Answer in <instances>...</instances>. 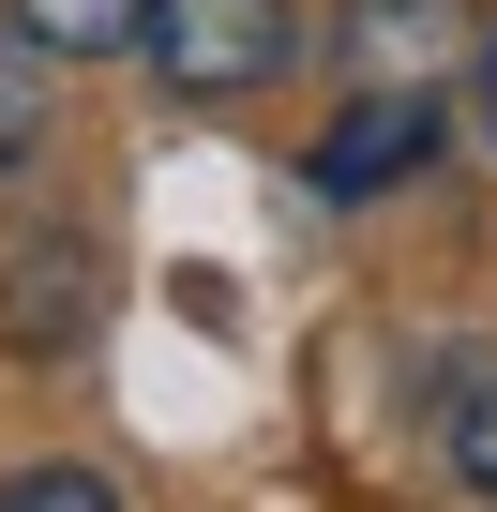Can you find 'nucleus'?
Here are the masks:
<instances>
[{
  "label": "nucleus",
  "mask_w": 497,
  "mask_h": 512,
  "mask_svg": "<svg viewBox=\"0 0 497 512\" xmlns=\"http://www.w3.org/2000/svg\"><path fill=\"white\" fill-rule=\"evenodd\" d=\"M482 136H497V46H482Z\"/></svg>",
  "instance_id": "1a4fd4ad"
},
{
  "label": "nucleus",
  "mask_w": 497,
  "mask_h": 512,
  "mask_svg": "<svg viewBox=\"0 0 497 512\" xmlns=\"http://www.w3.org/2000/svg\"><path fill=\"white\" fill-rule=\"evenodd\" d=\"M452 467H467V497H497V362H482L467 407H452Z\"/></svg>",
  "instance_id": "6e6552de"
},
{
  "label": "nucleus",
  "mask_w": 497,
  "mask_h": 512,
  "mask_svg": "<svg viewBox=\"0 0 497 512\" xmlns=\"http://www.w3.org/2000/svg\"><path fill=\"white\" fill-rule=\"evenodd\" d=\"M407 166H437V91H407V76H377L332 136H317V196H392Z\"/></svg>",
  "instance_id": "f03ea898"
},
{
  "label": "nucleus",
  "mask_w": 497,
  "mask_h": 512,
  "mask_svg": "<svg viewBox=\"0 0 497 512\" xmlns=\"http://www.w3.org/2000/svg\"><path fill=\"white\" fill-rule=\"evenodd\" d=\"M16 31H31L46 61H106V46L151 31V0H16Z\"/></svg>",
  "instance_id": "39448f33"
},
{
  "label": "nucleus",
  "mask_w": 497,
  "mask_h": 512,
  "mask_svg": "<svg viewBox=\"0 0 497 512\" xmlns=\"http://www.w3.org/2000/svg\"><path fill=\"white\" fill-rule=\"evenodd\" d=\"M332 46L362 61V76H437L452 46H467V0H347V16H332Z\"/></svg>",
  "instance_id": "20e7f679"
},
{
  "label": "nucleus",
  "mask_w": 497,
  "mask_h": 512,
  "mask_svg": "<svg viewBox=\"0 0 497 512\" xmlns=\"http://www.w3.org/2000/svg\"><path fill=\"white\" fill-rule=\"evenodd\" d=\"M0 512H121V482H106V467H16Z\"/></svg>",
  "instance_id": "0eeeda50"
},
{
  "label": "nucleus",
  "mask_w": 497,
  "mask_h": 512,
  "mask_svg": "<svg viewBox=\"0 0 497 512\" xmlns=\"http://www.w3.org/2000/svg\"><path fill=\"white\" fill-rule=\"evenodd\" d=\"M31 151H46V46L0 31V181H16Z\"/></svg>",
  "instance_id": "423d86ee"
},
{
  "label": "nucleus",
  "mask_w": 497,
  "mask_h": 512,
  "mask_svg": "<svg viewBox=\"0 0 497 512\" xmlns=\"http://www.w3.org/2000/svg\"><path fill=\"white\" fill-rule=\"evenodd\" d=\"M91 302H106V256L91 241H16V256H0V347H16V362H61L91 332Z\"/></svg>",
  "instance_id": "7ed1b4c3"
},
{
  "label": "nucleus",
  "mask_w": 497,
  "mask_h": 512,
  "mask_svg": "<svg viewBox=\"0 0 497 512\" xmlns=\"http://www.w3.org/2000/svg\"><path fill=\"white\" fill-rule=\"evenodd\" d=\"M136 46H151L181 91H257V76H287L302 16H287V0H151Z\"/></svg>",
  "instance_id": "f257e3e1"
}]
</instances>
